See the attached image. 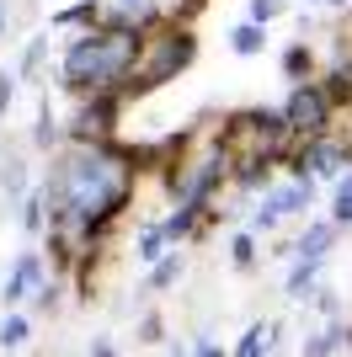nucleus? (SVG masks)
Wrapping results in <instances>:
<instances>
[{
	"label": "nucleus",
	"mask_w": 352,
	"mask_h": 357,
	"mask_svg": "<svg viewBox=\"0 0 352 357\" xmlns=\"http://www.w3.org/2000/svg\"><path fill=\"white\" fill-rule=\"evenodd\" d=\"M129 176L133 165L129 155H117L112 139H75L64 155L48 171V224H54V240L64 251H91V235L96 224L129 197Z\"/></svg>",
	"instance_id": "1"
},
{
	"label": "nucleus",
	"mask_w": 352,
	"mask_h": 357,
	"mask_svg": "<svg viewBox=\"0 0 352 357\" xmlns=\"http://www.w3.org/2000/svg\"><path fill=\"white\" fill-rule=\"evenodd\" d=\"M139 38L145 32H117V27H96L80 32L70 48H64V86L80 91V96H129V75L139 59Z\"/></svg>",
	"instance_id": "2"
},
{
	"label": "nucleus",
	"mask_w": 352,
	"mask_h": 357,
	"mask_svg": "<svg viewBox=\"0 0 352 357\" xmlns=\"http://www.w3.org/2000/svg\"><path fill=\"white\" fill-rule=\"evenodd\" d=\"M187 59H192V38L176 27V22H166V27L145 32V38H139V59H133V75H129V96L166 86L171 75L187 70Z\"/></svg>",
	"instance_id": "3"
},
{
	"label": "nucleus",
	"mask_w": 352,
	"mask_h": 357,
	"mask_svg": "<svg viewBox=\"0 0 352 357\" xmlns=\"http://www.w3.org/2000/svg\"><path fill=\"white\" fill-rule=\"evenodd\" d=\"M283 75L309 86V75H315V48H309V43H293L288 54H283Z\"/></svg>",
	"instance_id": "4"
},
{
	"label": "nucleus",
	"mask_w": 352,
	"mask_h": 357,
	"mask_svg": "<svg viewBox=\"0 0 352 357\" xmlns=\"http://www.w3.org/2000/svg\"><path fill=\"white\" fill-rule=\"evenodd\" d=\"M262 43H267V27H262V22H246V27L230 32V48H235V54H262Z\"/></svg>",
	"instance_id": "5"
},
{
	"label": "nucleus",
	"mask_w": 352,
	"mask_h": 357,
	"mask_svg": "<svg viewBox=\"0 0 352 357\" xmlns=\"http://www.w3.org/2000/svg\"><path fill=\"white\" fill-rule=\"evenodd\" d=\"M272 16H278V0H251V22H272Z\"/></svg>",
	"instance_id": "6"
},
{
	"label": "nucleus",
	"mask_w": 352,
	"mask_h": 357,
	"mask_svg": "<svg viewBox=\"0 0 352 357\" xmlns=\"http://www.w3.org/2000/svg\"><path fill=\"white\" fill-rule=\"evenodd\" d=\"M11 107V75H0V112Z\"/></svg>",
	"instance_id": "7"
},
{
	"label": "nucleus",
	"mask_w": 352,
	"mask_h": 357,
	"mask_svg": "<svg viewBox=\"0 0 352 357\" xmlns=\"http://www.w3.org/2000/svg\"><path fill=\"white\" fill-rule=\"evenodd\" d=\"M0 32H6V6H0Z\"/></svg>",
	"instance_id": "8"
}]
</instances>
